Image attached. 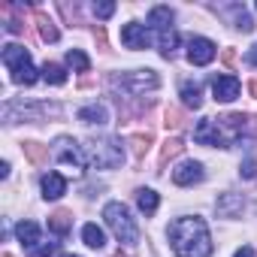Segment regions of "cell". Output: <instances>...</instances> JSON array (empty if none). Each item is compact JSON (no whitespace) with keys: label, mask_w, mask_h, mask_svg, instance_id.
Returning <instances> with one entry per match:
<instances>
[{"label":"cell","mask_w":257,"mask_h":257,"mask_svg":"<svg viewBox=\"0 0 257 257\" xmlns=\"http://www.w3.org/2000/svg\"><path fill=\"white\" fill-rule=\"evenodd\" d=\"M170 245L179 257H209L212 236L203 218H176L170 224Z\"/></svg>","instance_id":"obj_1"},{"label":"cell","mask_w":257,"mask_h":257,"mask_svg":"<svg viewBox=\"0 0 257 257\" xmlns=\"http://www.w3.org/2000/svg\"><path fill=\"white\" fill-rule=\"evenodd\" d=\"M103 218H106V227L115 233L118 242H124V245H137L140 242V227L131 218V212H127L124 203H106Z\"/></svg>","instance_id":"obj_2"},{"label":"cell","mask_w":257,"mask_h":257,"mask_svg":"<svg viewBox=\"0 0 257 257\" xmlns=\"http://www.w3.org/2000/svg\"><path fill=\"white\" fill-rule=\"evenodd\" d=\"M112 88H121V94H131V97H140L146 91H155L161 88V79L155 70H134V73H112L106 79Z\"/></svg>","instance_id":"obj_3"},{"label":"cell","mask_w":257,"mask_h":257,"mask_svg":"<svg viewBox=\"0 0 257 257\" xmlns=\"http://www.w3.org/2000/svg\"><path fill=\"white\" fill-rule=\"evenodd\" d=\"M88 152H91V161L100 170H115V167L124 164V149H121V140H115V137L88 140Z\"/></svg>","instance_id":"obj_4"},{"label":"cell","mask_w":257,"mask_h":257,"mask_svg":"<svg viewBox=\"0 0 257 257\" xmlns=\"http://www.w3.org/2000/svg\"><path fill=\"white\" fill-rule=\"evenodd\" d=\"M43 115H61V106L58 103H7L4 109V121L7 124H16L19 118L22 121H40Z\"/></svg>","instance_id":"obj_5"},{"label":"cell","mask_w":257,"mask_h":257,"mask_svg":"<svg viewBox=\"0 0 257 257\" xmlns=\"http://www.w3.org/2000/svg\"><path fill=\"white\" fill-rule=\"evenodd\" d=\"M215 121H218V127H221V137H224L227 149L245 134V127H248V115H242V112H227V115H221V118H215Z\"/></svg>","instance_id":"obj_6"},{"label":"cell","mask_w":257,"mask_h":257,"mask_svg":"<svg viewBox=\"0 0 257 257\" xmlns=\"http://www.w3.org/2000/svg\"><path fill=\"white\" fill-rule=\"evenodd\" d=\"M55 155H58V161L67 164V167H70V164H73L76 170H85V167H88V155H85V149L76 146V143L67 140V137L58 140V152H55Z\"/></svg>","instance_id":"obj_7"},{"label":"cell","mask_w":257,"mask_h":257,"mask_svg":"<svg viewBox=\"0 0 257 257\" xmlns=\"http://www.w3.org/2000/svg\"><path fill=\"white\" fill-rule=\"evenodd\" d=\"M194 140H197L200 146H221V149H227V143H224V137H221V127H218L215 118L197 121V127H194Z\"/></svg>","instance_id":"obj_8"},{"label":"cell","mask_w":257,"mask_h":257,"mask_svg":"<svg viewBox=\"0 0 257 257\" xmlns=\"http://www.w3.org/2000/svg\"><path fill=\"white\" fill-rule=\"evenodd\" d=\"M121 43L127 46V49H149L152 46V34H149V28L146 25H140V22H131V25H124L121 28Z\"/></svg>","instance_id":"obj_9"},{"label":"cell","mask_w":257,"mask_h":257,"mask_svg":"<svg viewBox=\"0 0 257 257\" xmlns=\"http://www.w3.org/2000/svg\"><path fill=\"white\" fill-rule=\"evenodd\" d=\"M215 43L212 40H206V37H194L191 43H188V61L194 64V67H206L212 58H215Z\"/></svg>","instance_id":"obj_10"},{"label":"cell","mask_w":257,"mask_h":257,"mask_svg":"<svg viewBox=\"0 0 257 257\" xmlns=\"http://www.w3.org/2000/svg\"><path fill=\"white\" fill-rule=\"evenodd\" d=\"M218 16H227V19H233V28L236 31H242V34H251L254 31V22H251V16L245 13V7L242 4H230V7H212Z\"/></svg>","instance_id":"obj_11"},{"label":"cell","mask_w":257,"mask_h":257,"mask_svg":"<svg viewBox=\"0 0 257 257\" xmlns=\"http://www.w3.org/2000/svg\"><path fill=\"white\" fill-rule=\"evenodd\" d=\"M212 94L218 103H230L239 97V79L236 76H215L212 79Z\"/></svg>","instance_id":"obj_12"},{"label":"cell","mask_w":257,"mask_h":257,"mask_svg":"<svg viewBox=\"0 0 257 257\" xmlns=\"http://www.w3.org/2000/svg\"><path fill=\"white\" fill-rule=\"evenodd\" d=\"M173 182H176L179 188L197 185V182H203V167H200L197 161H185L179 170H173Z\"/></svg>","instance_id":"obj_13"},{"label":"cell","mask_w":257,"mask_h":257,"mask_svg":"<svg viewBox=\"0 0 257 257\" xmlns=\"http://www.w3.org/2000/svg\"><path fill=\"white\" fill-rule=\"evenodd\" d=\"M215 209H218L221 218H239L242 209H245V200L239 194H221L218 203H215Z\"/></svg>","instance_id":"obj_14"},{"label":"cell","mask_w":257,"mask_h":257,"mask_svg":"<svg viewBox=\"0 0 257 257\" xmlns=\"http://www.w3.org/2000/svg\"><path fill=\"white\" fill-rule=\"evenodd\" d=\"M4 64L10 67V73H16L22 67H31V55H28V49L10 43V46H4Z\"/></svg>","instance_id":"obj_15"},{"label":"cell","mask_w":257,"mask_h":257,"mask_svg":"<svg viewBox=\"0 0 257 257\" xmlns=\"http://www.w3.org/2000/svg\"><path fill=\"white\" fill-rule=\"evenodd\" d=\"M64 194H67V179H64L61 173L43 176V197H46V200H58V197H64Z\"/></svg>","instance_id":"obj_16"},{"label":"cell","mask_w":257,"mask_h":257,"mask_svg":"<svg viewBox=\"0 0 257 257\" xmlns=\"http://www.w3.org/2000/svg\"><path fill=\"white\" fill-rule=\"evenodd\" d=\"M49 230L58 233V236H67V233L73 230V212H70V209H55V212L49 215Z\"/></svg>","instance_id":"obj_17"},{"label":"cell","mask_w":257,"mask_h":257,"mask_svg":"<svg viewBox=\"0 0 257 257\" xmlns=\"http://www.w3.org/2000/svg\"><path fill=\"white\" fill-rule=\"evenodd\" d=\"M34 22H37V31H40V37H43V43H58V28H55V22L43 13V10H34Z\"/></svg>","instance_id":"obj_18"},{"label":"cell","mask_w":257,"mask_h":257,"mask_svg":"<svg viewBox=\"0 0 257 257\" xmlns=\"http://www.w3.org/2000/svg\"><path fill=\"white\" fill-rule=\"evenodd\" d=\"M22 152H25V158H28L34 167H46V164H49V146H43V143L28 140V143H22Z\"/></svg>","instance_id":"obj_19"},{"label":"cell","mask_w":257,"mask_h":257,"mask_svg":"<svg viewBox=\"0 0 257 257\" xmlns=\"http://www.w3.org/2000/svg\"><path fill=\"white\" fill-rule=\"evenodd\" d=\"M76 118H79L82 124H106V121H109V112H106V106L91 103V106H82Z\"/></svg>","instance_id":"obj_20"},{"label":"cell","mask_w":257,"mask_h":257,"mask_svg":"<svg viewBox=\"0 0 257 257\" xmlns=\"http://www.w3.org/2000/svg\"><path fill=\"white\" fill-rule=\"evenodd\" d=\"M149 25L161 34V31H170L173 28V10L170 7H155L152 13H149Z\"/></svg>","instance_id":"obj_21"},{"label":"cell","mask_w":257,"mask_h":257,"mask_svg":"<svg viewBox=\"0 0 257 257\" xmlns=\"http://www.w3.org/2000/svg\"><path fill=\"white\" fill-rule=\"evenodd\" d=\"M182 152H185V140H182V137H173V140H167V143H164V149H161V158H158V167L164 170V167H167V164H170L173 158H179Z\"/></svg>","instance_id":"obj_22"},{"label":"cell","mask_w":257,"mask_h":257,"mask_svg":"<svg viewBox=\"0 0 257 257\" xmlns=\"http://www.w3.org/2000/svg\"><path fill=\"white\" fill-rule=\"evenodd\" d=\"M16 236H19V242H22L25 248H37V242H40V227H37L34 221H22V224L16 227Z\"/></svg>","instance_id":"obj_23"},{"label":"cell","mask_w":257,"mask_h":257,"mask_svg":"<svg viewBox=\"0 0 257 257\" xmlns=\"http://www.w3.org/2000/svg\"><path fill=\"white\" fill-rule=\"evenodd\" d=\"M158 203H161V197H158L152 188H140V191H137V206H140L146 215H155V212H158Z\"/></svg>","instance_id":"obj_24"},{"label":"cell","mask_w":257,"mask_h":257,"mask_svg":"<svg viewBox=\"0 0 257 257\" xmlns=\"http://www.w3.org/2000/svg\"><path fill=\"white\" fill-rule=\"evenodd\" d=\"M182 100H185V106L200 109V106H203V91H200V85H197V82H182Z\"/></svg>","instance_id":"obj_25"},{"label":"cell","mask_w":257,"mask_h":257,"mask_svg":"<svg viewBox=\"0 0 257 257\" xmlns=\"http://www.w3.org/2000/svg\"><path fill=\"white\" fill-rule=\"evenodd\" d=\"M152 143H155V137H152L149 131H146V134H134V137H131V149H134V158H137V161H143V158L149 155Z\"/></svg>","instance_id":"obj_26"},{"label":"cell","mask_w":257,"mask_h":257,"mask_svg":"<svg viewBox=\"0 0 257 257\" xmlns=\"http://www.w3.org/2000/svg\"><path fill=\"white\" fill-rule=\"evenodd\" d=\"M82 239H85L88 248H97V251L106 245V233H103L97 224H85V227H82Z\"/></svg>","instance_id":"obj_27"},{"label":"cell","mask_w":257,"mask_h":257,"mask_svg":"<svg viewBox=\"0 0 257 257\" xmlns=\"http://www.w3.org/2000/svg\"><path fill=\"white\" fill-rule=\"evenodd\" d=\"M176 49H179V34L170 28V31H161V55L170 61L173 55H176Z\"/></svg>","instance_id":"obj_28"},{"label":"cell","mask_w":257,"mask_h":257,"mask_svg":"<svg viewBox=\"0 0 257 257\" xmlns=\"http://www.w3.org/2000/svg\"><path fill=\"white\" fill-rule=\"evenodd\" d=\"M164 124L173 127V131H182V127L188 124V115H185L179 106H167V112H164Z\"/></svg>","instance_id":"obj_29"},{"label":"cell","mask_w":257,"mask_h":257,"mask_svg":"<svg viewBox=\"0 0 257 257\" xmlns=\"http://www.w3.org/2000/svg\"><path fill=\"white\" fill-rule=\"evenodd\" d=\"M67 64H70L73 70H79V73H88V70H91V61H88V55H85L82 49H70V52H67Z\"/></svg>","instance_id":"obj_30"},{"label":"cell","mask_w":257,"mask_h":257,"mask_svg":"<svg viewBox=\"0 0 257 257\" xmlns=\"http://www.w3.org/2000/svg\"><path fill=\"white\" fill-rule=\"evenodd\" d=\"M43 79H46L49 85H64V82H67V73H64V67L46 61V67H43Z\"/></svg>","instance_id":"obj_31"},{"label":"cell","mask_w":257,"mask_h":257,"mask_svg":"<svg viewBox=\"0 0 257 257\" xmlns=\"http://www.w3.org/2000/svg\"><path fill=\"white\" fill-rule=\"evenodd\" d=\"M31 254H34V257H55V254H58V242L37 245V248H31Z\"/></svg>","instance_id":"obj_32"},{"label":"cell","mask_w":257,"mask_h":257,"mask_svg":"<svg viewBox=\"0 0 257 257\" xmlns=\"http://www.w3.org/2000/svg\"><path fill=\"white\" fill-rule=\"evenodd\" d=\"M61 13H64V19L67 22H76V25H82V19H79V10H76V4L70 7V4H61Z\"/></svg>","instance_id":"obj_33"},{"label":"cell","mask_w":257,"mask_h":257,"mask_svg":"<svg viewBox=\"0 0 257 257\" xmlns=\"http://www.w3.org/2000/svg\"><path fill=\"white\" fill-rule=\"evenodd\" d=\"M115 13V4H94V16L97 19H109Z\"/></svg>","instance_id":"obj_34"},{"label":"cell","mask_w":257,"mask_h":257,"mask_svg":"<svg viewBox=\"0 0 257 257\" xmlns=\"http://www.w3.org/2000/svg\"><path fill=\"white\" fill-rule=\"evenodd\" d=\"M239 173H242V179H254V176H257V164H254V161L248 158V161H245V164L239 167Z\"/></svg>","instance_id":"obj_35"},{"label":"cell","mask_w":257,"mask_h":257,"mask_svg":"<svg viewBox=\"0 0 257 257\" xmlns=\"http://www.w3.org/2000/svg\"><path fill=\"white\" fill-rule=\"evenodd\" d=\"M25 28H28V25H25L22 19H7V31H10V34H25Z\"/></svg>","instance_id":"obj_36"},{"label":"cell","mask_w":257,"mask_h":257,"mask_svg":"<svg viewBox=\"0 0 257 257\" xmlns=\"http://www.w3.org/2000/svg\"><path fill=\"white\" fill-rule=\"evenodd\" d=\"M94 40H97V46L106 52V31H103V25H97V28H94Z\"/></svg>","instance_id":"obj_37"},{"label":"cell","mask_w":257,"mask_h":257,"mask_svg":"<svg viewBox=\"0 0 257 257\" xmlns=\"http://www.w3.org/2000/svg\"><path fill=\"white\" fill-rule=\"evenodd\" d=\"M221 61L233 70V67H236V52H233V49H224V52H221Z\"/></svg>","instance_id":"obj_38"},{"label":"cell","mask_w":257,"mask_h":257,"mask_svg":"<svg viewBox=\"0 0 257 257\" xmlns=\"http://www.w3.org/2000/svg\"><path fill=\"white\" fill-rule=\"evenodd\" d=\"M248 64H251V67H257V43L248 49Z\"/></svg>","instance_id":"obj_39"},{"label":"cell","mask_w":257,"mask_h":257,"mask_svg":"<svg viewBox=\"0 0 257 257\" xmlns=\"http://www.w3.org/2000/svg\"><path fill=\"white\" fill-rule=\"evenodd\" d=\"M233 257H257V254H254V248H248V245H245V248H239Z\"/></svg>","instance_id":"obj_40"},{"label":"cell","mask_w":257,"mask_h":257,"mask_svg":"<svg viewBox=\"0 0 257 257\" xmlns=\"http://www.w3.org/2000/svg\"><path fill=\"white\" fill-rule=\"evenodd\" d=\"M248 91H251V97H257V79H251V85H248Z\"/></svg>","instance_id":"obj_41"},{"label":"cell","mask_w":257,"mask_h":257,"mask_svg":"<svg viewBox=\"0 0 257 257\" xmlns=\"http://www.w3.org/2000/svg\"><path fill=\"white\" fill-rule=\"evenodd\" d=\"M0 257H13V254H7V251H4V254H0Z\"/></svg>","instance_id":"obj_42"},{"label":"cell","mask_w":257,"mask_h":257,"mask_svg":"<svg viewBox=\"0 0 257 257\" xmlns=\"http://www.w3.org/2000/svg\"><path fill=\"white\" fill-rule=\"evenodd\" d=\"M115 257H127V254H121V251H118V254H115Z\"/></svg>","instance_id":"obj_43"},{"label":"cell","mask_w":257,"mask_h":257,"mask_svg":"<svg viewBox=\"0 0 257 257\" xmlns=\"http://www.w3.org/2000/svg\"><path fill=\"white\" fill-rule=\"evenodd\" d=\"M64 257H76V254H64Z\"/></svg>","instance_id":"obj_44"}]
</instances>
